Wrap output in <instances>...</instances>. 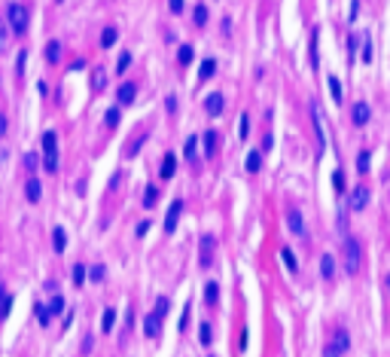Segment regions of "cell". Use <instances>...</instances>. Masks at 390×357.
<instances>
[{"mask_svg": "<svg viewBox=\"0 0 390 357\" xmlns=\"http://www.w3.org/2000/svg\"><path fill=\"white\" fill-rule=\"evenodd\" d=\"M55 3H64V0H55Z\"/></svg>", "mask_w": 390, "mask_h": 357, "instance_id": "cell-54", "label": "cell"}, {"mask_svg": "<svg viewBox=\"0 0 390 357\" xmlns=\"http://www.w3.org/2000/svg\"><path fill=\"white\" fill-rule=\"evenodd\" d=\"M223 104H226V101H223L220 92L207 95V98H204V113H207V116H220V113H223Z\"/></svg>", "mask_w": 390, "mask_h": 357, "instance_id": "cell-4", "label": "cell"}, {"mask_svg": "<svg viewBox=\"0 0 390 357\" xmlns=\"http://www.w3.org/2000/svg\"><path fill=\"white\" fill-rule=\"evenodd\" d=\"M369 165H372V156L363 150V153L357 156V171H360V174H366V171H369Z\"/></svg>", "mask_w": 390, "mask_h": 357, "instance_id": "cell-30", "label": "cell"}, {"mask_svg": "<svg viewBox=\"0 0 390 357\" xmlns=\"http://www.w3.org/2000/svg\"><path fill=\"white\" fill-rule=\"evenodd\" d=\"M104 83H107V80H104V70H95V89H98V92L104 89Z\"/></svg>", "mask_w": 390, "mask_h": 357, "instance_id": "cell-48", "label": "cell"}, {"mask_svg": "<svg viewBox=\"0 0 390 357\" xmlns=\"http://www.w3.org/2000/svg\"><path fill=\"white\" fill-rule=\"evenodd\" d=\"M335 345H339L342 351H348V333H345V330H339V333H335Z\"/></svg>", "mask_w": 390, "mask_h": 357, "instance_id": "cell-39", "label": "cell"}, {"mask_svg": "<svg viewBox=\"0 0 390 357\" xmlns=\"http://www.w3.org/2000/svg\"><path fill=\"white\" fill-rule=\"evenodd\" d=\"M192 22L198 25V28H204V25H207V6H204V3H198V6H195V12H192Z\"/></svg>", "mask_w": 390, "mask_h": 357, "instance_id": "cell-22", "label": "cell"}, {"mask_svg": "<svg viewBox=\"0 0 390 357\" xmlns=\"http://www.w3.org/2000/svg\"><path fill=\"white\" fill-rule=\"evenodd\" d=\"M156 314H158V317H165V314H168V296H158V302H156Z\"/></svg>", "mask_w": 390, "mask_h": 357, "instance_id": "cell-37", "label": "cell"}, {"mask_svg": "<svg viewBox=\"0 0 390 357\" xmlns=\"http://www.w3.org/2000/svg\"><path fill=\"white\" fill-rule=\"evenodd\" d=\"M287 229L293 232L296 238L305 235V223H302V214H299V211H290V214H287Z\"/></svg>", "mask_w": 390, "mask_h": 357, "instance_id": "cell-5", "label": "cell"}, {"mask_svg": "<svg viewBox=\"0 0 390 357\" xmlns=\"http://www.w3.org/2000/svg\"><path fill=\"white\" fill-rule=\"evenodd\" d=\"M116 40H119V31H116V28H104V34H101V46H104V49H110Z\"/></svg>", "mask_w": 390, "mask_h": 357, "instance_id": "cell-19", "label": "cell"}, {"mask_svg": "<svg viewBox=\"0 0 390 357\" xmlns=\"http://www.w3.org/2000/svg\"><path fill=\"white\" fill-rule=\"evenodd\" d=\"M85 281V266H74V284H82Z\"/></svg>", "mask_w": 390, "mask_h": 357, "instance_id": "cell-42", "label": "cell"}, {"mask_svg": "<svg viewBox=\"0 0 390 357\" xmlns=\"http://www.w3.org/2000/svg\"><path fill=\"white\" fill-rule=\"evenodd\" d=\"M360 55H363V61H366V64L372 61V43H369V37L363 40V52H360Z\"/></svg>", "mask_w": 390, "mask_h": 357, "instance_id": "cell-41", "label": "cell"}, {"mask_svg": "<svg viewBox=\"0 0 390 357\" xmlns=\"http://www.w3.org/2000/svg\"><path fill=\"white\" fill-rule=\"evenodd\" d=\"M339 354H342V348L335 345V342H329V345L323 348V357H339Z\"/></svg>", "mask_w": 390, "mask_h": 357, "instance_id": "cell-43", "label": "cell"}, {"mask_svg": "<svg viewBox=\"0 0 390 357\" xmlns=\"http://www.w3.org/2000/svg\"><path fill=\"white\" fill-rule=\"evenodd\" d=\"M6 25H9V31L15 34V37H22V34L28 31V9L22 3H9L6 6Z\"/></svg>", "mask_w": 390, "mask_h": 357, "instance_id": "cell-3", "label": "cell"}, {"mask_svg": "<svg viewBox=\"0 0 390 357\" xmlns=\"http://www.w3.org/2000/svg\"><path fill=\"white\" fill-rule=\"evenodd\" d=\"M387 290H390V275H387Z\"/></svg>", "mask_w": 390, "mask_h": 357, "instance_id": "cell-53", "label": "cell"}, {"mask_svg": "<svg viewBox=\"0 0 390 357\" xmlns=\"http://www.w3.org/2000/svg\"><path fill=\"white\" fill-rule=\"evenodd\" d=\"M104 122H107L110 129H113V126H119V107H110L107 116H104Z\"/></svg>", "mask_w": 390, "mask_h": 357, "instance_id": "cell-34", "label": "cell"}, {"mask_svg": "<svg viewBox=\"0 0 390 357\" xmlns=\"http://www.w3.org/2000/svg\"><path fill=\"white\" fill-rule=\"evenodd\" d=\"M204 299L210 302V306H214V302L220 299V284H217V281H210L207 287H204Z\"/></svg>", "mask_w": 390, "mask_h": 357, "instance_id": "cell-23", "label": "cell"}, {"mask_svg": "<svg viewBox=\"0 0 390 357\" xmlns=\"http://www.w3.org/2000/svg\"><path fill=\"white\" fill-rule=\"evenodd\" d=\"M192 55H195L192 46H180V52H177V61H180V64L186 67V64H192Z\"/></svg>", "mask_w": 390, "mask_h": 357, "instance_id": "cell-28", "label": "cell"}, {"mask_svg": "<svg viewBox=\"0 0 390 357\" xmlns=\"http://www.w3.org/2000/svg\"><path fill=\"white\" fill-rule=\"evenodd\" d=\"M144 140H147V134H140V137L134 140V144L128 147V156H137V150H140V144H144Z\"/></svg>", "mask_w": 390, "mask_h": 357, "instance_id": "cell-47", "label": "cell"}, {"mask_svg": "<svg viewBox=\"0 0 390 357\" xmlns=\"http://www.w3.org/2000/svg\"><path fill=\"white\" fill-rule=\"evenodd\" d=\"M25 195H28V202H34V205L40 202V195H43V186H40V180H37V177H31V180L25 183Z\"/></svg>", "mask_w": 390, "mask_h": 357, "instance_id": "cell-11", "label": "cell"}, {"mask_svg": "<svg viewBox=\"0 0 390 357\" xmlns=\"http://www.w3.org/2000/svg\"><path fill=\"white\" fill-rule=\"evenodd\" d=\"M88 278H92V281H104V266H95V269H88Z\"/></svg>", "mask_w": 390, "mask_h": 357, "instance_id": "cell-44", "label": "cell"}, {"mask_svg": "<svg viewBox=\"0 0 390 357\" xmlns=\"http://www.w3.org/2000/svg\"><path fill=\"white\" fill-rule=\"evenodd\" d=\"M195 150H198V137H195V134H192V137H186V147H183V156H186V159H195Z\"/></svg>", "mask_w": 390, "mask_h": 357, "instance_id": "cell-29", "label": "cell"}, {"mask_svg": "<svg viewBox=\"0 0 390 357\" xmlns=\"http://www.w3.org/2000/svg\"><path fill=\"white\" fill-rule=\"evenodd\" d=\"M280 260H283V266H287L290 272H296V269H299V263H296V257H293L290 247H283V251H280Z\"/></svg>", "mask_w": 390, "mask_h": 357, "instance_id": "cell-24", "label": "cell"}, {"mask_svg": "<svg viewBox=\"0 0 390 357\" xmlns=\"http://www.w3.org/2000/svg\"><path fill=\"white\" fill-rule=\"evenodd\" d=\"M158 174H162V180H171V177L177 174V156L174 153H168L162 159V171H158Z\"/></svg>", "mask_w": 390, "mask_h": 357, "instance_id": "cell-12", "label": "cell"}, {"mask_svg": "<svg viewBox=\"0 0 390 357\" xmlns=\"http://www.w3.org/2000/svg\"><path fill=\"white\" fill-rule=\"evenodd\" d=\"M217 140H220V137H217L214 129H207V132H204V153H207V156H214V153H217Z\"/></svg>", "mask_w": 390, "mask_h": 357, "instance_id": "cell-18", "label": "cell"}, {"mask_svg": "<svg viewBox=\"0 0 390 357\" xmlns=\"http://www.w3.org/2000/svg\"><path fill=\"white\" fill-rule=\"evenodd\" d=\"M43 165H46L49 174L58 171V134L55 132L43 134Z\"/></svg>", "mask_w": 390, "mask_h": 357, "instance_id": "cell-1", "label": "cell"}, {"mask_svg": "<svg viewBox=\"0 0 390 357\" xmlns=\"http://www.w3.org/2000/svg\"><path fill=\"white\" fill-rule=\"evenodd\" d=\"M6 37H9V25L6 19H0V49H6Z\"/></svg>", "mask_w": 390, "mask_h": 357, "instance_id": "cell-36", "label": "cell"}, {"mask_svg": "<svg viewBox=\"0 0 390 357\" xmlns=\"http://www.w3.org/2000/svg\"><path fill=\"white\" fill-rule=\"evenodd\" d=\"M9 309H12V293L0 290V320H6V317H9Z\"/></svg>", "mask_w": 390, "mask_h": 357, "instance_id": "cell-17", "label": "cell"}, {"mask_svg": "<svg viewBox=\"0 0 390 357\" xmlns=\"http://www.w3.org/2000/svg\"><path fill=\"white\" fill-rule=\"evenodd\" d=\"M366 202H369V189L360 183L357 189L351 192V211H363V208H366Z\"/></svg>", "mask_w": 390, "mask_h": 357, "instance_id": "cell-6", "label": "cell"}, {"mask_svg": "<svg viewBox=\"0 0 390 357\" xmlns=\"http://www.w3.org/2000/svg\"><path fill=\"white\" fill-rule=\"evenodd\" d=\"M25 168L34 174V168H37V156H34V153H28V156H25Z\"/></svg>", "mask_w": 390, "mask_h": 357, "instance_id": "cell-46", "label": "cell"}, {"mask_svg": "<svg viewBox=\"0 0 390 357\" xmlns=\"http://www.w3.org/2000/svg\"><path fill=\"white\" fill-rule=\"evenodd\" d=\"M46 61L49 64H58L61 61V43L58 40H49L46 43Z\"/></svg>", "mask_w": 390, "mask_h": 357, "instance_id": "cell-14", "label": "cell"}, {"mask_svg": "<svg viewBox=\"0 0 390 357\" xmlns=\"http://www.w3.org/2000/svg\"><path fill=\"white\" fill-rule=\"evenodd\" d=\"M351 116H353V126H366L369 116H372V113H369V104H363V101L353 104V113H351Z\"/></svg>", "mask_w": 390, "mask_h": 357, "instance_id": "cell-13", "label": "cell"}, {"mask_svg": "<svg viewBox=\"0 0 390 357\" xmlns=\"http://www.w3.org/2000/svg\"><path fill=\"white\" fill-rule=\"evenodd\" d=\"M326 83H329V95H332V101H335V104H342V83H339V77H329Z\"/></svg>", "mask_w": 390, "mask_h": 357, "instance_id": "cell-21", "label": "cell"}, {"mask_svg": "<svg viewBox=\"0 0 390 357\" xmlns=\"http://www.w3.org/2000/svg\"><path fill=\"white\" fill-rule=\"evenodd\" d=\"M144 333H147L150 339H156L158 333H162V317H158L156 312H153V314H147V320H144Z\"/></svg>", "mask_w": 390, "mask_h": 357, "instance_id": "cell-9", "label": "cell"}, {"mask_svg": "<svg viewBox=\"0 0 390 357\" xmlns=\"http://www.w3.org/2000/svg\"><path fill=\"white\" fill-rule=\"evenodd\" d=\"M238 134H241V140H244L247 134H250V119H247V116H241V119H238Z\"/></svg>", "mask_w": 390, "mask_h": 357, "instance_id": "cell-35", "label": "cell"}, {"mask_svg": "<svg viewBox=\"0 0 390 357\" xmlns=\"http://www.w3.org/2000/svg\"><path fill=\"white\" fill-rule=\"evenodd\" d=\"M168 9H171L174 15H180V12H183V0H168Z\"/></svg>", "mask_w": 390, "mask_h": 357, "instance_id": "cell-45", "label": "cell"}, {"mask_svg": "<svg viewBox=\"0 0 390 357\" xmlns=\"http://www.w3.org/2000/svg\"><path fill=\"white\" fill-rule=\"evenodd\" d=\"M259 165H262V156L253 150V153H247V171H250V174H256L259 171Z\"/></svg>", "mask_w": 390, "mask_h": 357, "instance_id": "cell-25", "label": "cell"}, {"mask_svg": "<svg viewBox=\"0 0 390 357\" xmlns=\"http://www.w3.org/2000/svg\"><path fill=\"white\" fill-rule=\"evenodd\" d=\"M180 211H183V202L177 199V202L171 205V211H168V217H165V232H174V229H177V220H180Z\"/></svg>", "mask_w": 390, "mask_h": 357, "instance_id": "cell-8", "label": "cell"}, {"mask_svg": "<svg viewBox=\"0 0 390 357\" xmlns=\"http://www.w3.org/2000/svg\"><path fill=\"white\" fill-rule=\"evenodd\" d=\"M342 254H345V272H348V275H357V272H360V260H363L360 241H357V238H345Z\"/></svg>", "mask_w": 390, "mask_h": 357, "instance_id": "cell-2", "label": "cell"}, {"mask_svg": "<svg viewBox=\"0 0 390 357\" xmlns=\"http://www.w3.org/2000/svg\"><path fill=\"white\" fill-rule=\"evenodd\" d=\"M311 64L317 67V34H314V37H311Z\"/></svg>", "mask_w": 390, "mask_h": 357, "instance_id": "cell-49", "label": "cell"}, {"mask_svg": "<svg viewBox=\"0 0 390 357\" xmlns=\"http://www.w3.org/2000/svg\"><path fill=\"white\" fill-rule=\"evenodd\" d=\"M147 229H150V220H144V223L137 226V235H147Z\"/></svg>", "mask_w": 390, "mask_h": 357, "instance_id": "cell-52", "label": "cell"}, {"mask_svg": "<svg viewBox=\"0 0 390 357\" xmlns=\"http://www.w3.org/2000/svg\"><path fill=\"white\" fill-rule=\"evenodd\" d=\"M116 98H119V104H134V98H137V86H134V83H122V86H119V92H116Z\"/></svg>", "mask_w": 390, "mask_h": 357, "instance_id": "cell-7", "label": "cell"}, {"mask_svg": "<svg viewBox=\"0 0 390 357\" xmlns=\"http://www.w3.org/2000/svg\"><path fill=\"white\" fill-rule=\"evenodd\" d=\"M128 67H131V52H122L119 61H116V70H119V74H125Z\"/></svg>", "mask_w": 390, "mask_h": 357, "instance_id": "cell-32", "label": "cell"}, {"mask_svg": "<svg viewBox=\"0 0 390 357\" xmlns=\"http://www.w3.org/2000/svg\"><path fill=\"white\" fill-rule=\"evenodd\" d=\"M61 309H64V299H61V296H55V299L49 302V312H52V314H58Z\"/></svg>", "mask_w": 390, "mask_h": 357, "instance_id": "cell-40", "label": "cell"}, {"mask_svg": "<svg viewBox=\"0 0 390 357\" xmlns=\"http://www.w3.org/2000/svg\"><path fill=\"white\" fill-rule=\"evenodd\" d=\"M156 202H158V189H156V186H147V189H144V205L153 208Z\"/></svg>", "mask_w": 390, "mask_h": 357, "instance_id": "cell-31", "label": "cell"}, {"mask_svg": "<svg viewBox=\"0 0 390 357\" xmlns=\"http://www.w3.org/2000/svg\"><path fill=\"white\" fill-rule=\"evenodd\" d=\"M9 132V122H6V116H0V137H3Z\"/></svg>", "mask_w": 390, "mask_h": 357, "instance_id": "cell-50", "label": "cell"}, {"mask_svg": "<svg viewBox=\"0 0 390 357\" xmlns=\"http://www.w3.org/2000/svg\"><path fill=\"white\" fill-rule=\"evenodd\" d=\"M165 107H168V113H174V110H177V98H168Z\"/></svg>", "mask_w": 390, "mask_h": 357, "instance_id": "cell-51", "label": "cell"}, {"mask_svg": "<svg viewBox=\"0 0 390 357\" xmlns=\"http://www.w3.org/2000/svg\"><path fill=\"white\" fill-rule=\"evenodd\" d=\"M52 244H55V251H58V254L67 247V235H64V229H61V226H58V229H52Z\"/></svg>", "mask_w": 390, "mask_h": 357, "instance_id": "cell-20", "label": "cell"}, {"mask_svg": "<svg viewBox=\"0 0 390 357\" xmlns=\"http://www.w3.org/2000/svg\"><path fill=\"white\" fill-rule=\"evenodd\" d=\"M332 186L339 189V192H345V171H342V168L332 171Z\"/></svg>", "mask_w": 390, "mask_h": 357, "instance_id": "cell-33", "label": "cell"}, {"mask_svg": "<svg viewBox=\"0 0 390 357\" xmlns=\"http://www.w3.org/2000/svg\"><path fill=\"white\" fill-rule=\"evenodd\" d=\"M320 275H323L326 281H332V278H335V260H332L329 254H323V257H320Z\"/></svg>", "mask_w": 390, "mask_h": 357, "instance_id": "cell-15", "label": "cell"}, {"mask_svg": "<svg viewBox=\"0 0 390 357\" xmlns=\"http://www.w3.org/2000/svg\"><path fill=\"white\" fill-rule=\"evenodd\" d=\"M113 324H116V312H113V309H107V312H104V320H101V330H104V333H110V330H113Z\"/></svg>", "mask_w": 390, "mask_h": 357, "instance_id": "cell-27", "label": "cell"}, {"mask_svg": "<svg viewBox=\"0 0 390 357\" xmlns=\"http://www.w3.org/2000/svg\"><path fill=\"white\" fill-rule=\"evenodd\" d=\"M34 314H37V320H40L43 327H49V317H52V312H49L46 306H40V302H37V306H34Z\"/></svg>", "mask_w": 390, "mask_h": 357, "instance_id": "cell-26", "label": "cell"}, {"mask_svg": "<svg viewBox=\"0 0 390 357\" xmlns=\"http://www.w3.org/2000/svg\"><path fill=\"white\" fill-rule=\"evenodd\" d=\"M198 339H201V345H210V324L198 327Z\"/></svg>", "mask_w": 390, "mask_h": 357, "instance_id": "cell-38", "label": "cell"}, {"mask_svg": "<svg viewBox=\"0 0 390 357\" xmlns=\"http://www.w3.org/2000/svg\"><path fill=\"white\" fill-rule=\"evenodd\" d=\"M214 74H217V61H214V58H204L201 67H198V80L204 83V80H210Z\"/></svg>", "mask_w": 390, "mask_h": 357, "instance_id": "cell-16", "label": "cell"}, {"mask_svg": "<svg viewBox=\"0 0 390 357\" xmlns=\"http://www.w3.org/2000/svg\"><path fill=\"white\" fill-rule=\"evenodd\" d=\"M214 244H217L214 235H204L201 238V266H210V260H214Z\"/></svg>", "mask_w": 390, "mask_h": 357, "instance_id": "cell-10", "label": "cell"}]
</instances>
